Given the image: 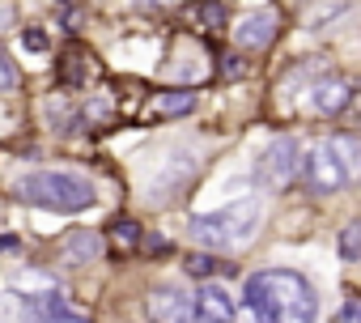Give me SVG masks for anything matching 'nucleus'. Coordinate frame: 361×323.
I'll use <instances>...</instances> for the list:
<instances>
[{
  "label": "nucleus",
  "mask_w": 361,
  "mask_h": 323,
  "mask_svg": "<svg viewBox=\"0 0 361 323\" xmlns=\"http://www.w3.org/2000/svg\"><path fill=\"white\" fill-rule=\"evenodd\" d=\"M243 298L259 323H314L319 319V298L302 272L264 268V272L247 276Z\"/></svg>",
  "instance_id": "f257e3e1"
},
{
  "label": "nucleus",
  "mask_w": 361,
  "mask_h": 323,
  "mask_svg": "<svg viewBox=\"0 0 361 323\" xmlns=\"http://www.w3.org/2000/svg\"><path fill=\"white\" fill-rule=\"evenodd\" d=\"M13 196L22 205H35V209L81 213L94 205V183L77 171H35V175H22L13 183Z\"/></svg>",
  "instance_id": "f03ea898"
},
{
  "label": "nucleus",
  "mask_w": 361,
  "mask_h": 323,
  "mask_svg": "<svg viewBox=\"0 0 361 323\" xmlns=\"http://www.w3.org/2000/svg\"><path fill=\"white\" fill-rule=\"evenodd\" d=\"M259 226V200L247 196V200H234L230 209L221 213H209V217H192V238L209 251H230V247H243Z\"/></svg>",
  "instance_id": "7ed1b4c3"
},
{
  "label": "nucleus",
  "mask_w": 361,
  "mask_h": 323,
  "mask_svg": "<svg viewBox=\"0 0 361 323\" xmlns=\"http://www.w3.org/2000/svg\"><path fill=\"white\" fill-rule=\"evenodd\" d=\"M298 171H302V145H298L293 136H276V140L264 149L259 166H255V175H259L264 188H272V192L289 188V183L298 179Z\"/></svg>",
  "instance_id": "20e7f679"
},
{
  "label": "nucleus",
  "mask_w": 361,
  "mask_h": 323,
  "mask_svg": "<svg viewBox=\"0 0 361 323\" xmlns=\"http://www.w3.org/2000/svg\"><path fill=\"white\" fill-rule=\"evenodd\" d=\"M196 171H200V162H196L192 153H170V162L153 175V183H149L145 200H149V205H170V200H178V196L192 188Z\"/></svg>",
  "instance_id": "39448f33"
},
{
  "label": "nucleus",
  "mask_w": 361,
  "mask_h": 323,
  "mask_svg": "<svg viewBox=\"0 0 361 323\" xmlns=\"http://www.w3.org/2000/svg\"><path fill=\"white\" fill-rule=\"evenodd\" d=\"M209 73H213V64H209V51H204L196 39L178 35V39H174V47H170L166 77H170V81H183V90H188L192 81H204Z\"/></svg>",
  "instance_id": "423d86ee"
},
{
  "label": "nucleus",
  "mask_w": 361,
  "mask_h": 323,
  "mask_svg": "<svg viewBox=\"0 0 361 323\" xmlns=\"http://www.w3.org/2000/svg\"><path fill=\"white\" fill-rule=\"evenodd\" d=\"M276 35H281V9H255V13H247L238 26H234V43L243 47V51H268L272 43H276Z\"/></svg>",
  "instance_id": "0eeeda50"
},
{
  "label": "nucleus",
  "mask_w": 361,
  "mask_h": 323,
  "mask_svg": "<svg viewBox=\"0 0 361 323\" xmlns=\"http://www.w3.org/2000/svg\"><path fill=\"white\" fill-rule=\"evenodd\" d=\"M306 179H310V188H314L319 196H331V192H340L353 175L344 171V162L336 157V149H331V140H327V145H319V149L310 153V162H306Z\"/></svg>",
  "instance_id": "6e6552de"
},
{
  "label": "nucleus",
  "mask_w": 361,
  "mask_h": 323,
  "mask_svg": "<svg viewBox=\"0 0 361 323\" xmlns=\"http://www.w3.org/2000/svg\"><path fill=\"white\" fill-rule=\"evenodd\" d=\"M149 319L153 323H192L196 306H192V293H183L178 285H161L149 293Z\"/></svg>",
  "instance_id": "1a4fd4ad"
},
{
  "label": "nucleus",
  "mask_w": 361,
  "mask_h": 323,
  "mask_svg": "<svg viewBox=\"0 0 361 323\" xmlns=\"http://www.w3.org/2000/svg\"><path fill=\"white\" fill-rule=\"evenodd\" d=\"M56 251H60V264L81 268V264H94L102 255V238H98V230H73V234H64V243Z\"/></svg>",
  "instance_id": "9d476101"
},
{
  "label": "nucleus",
  "mask_w": 361,
  "mask_h": 323,
  "mask_svg": "<svg viewBox=\"0 0 361 323\" xmlns=\"http://www.w3.org/2000/svg\"><path fill=\"white\" fill-rule=\"evenodd\" d=\"M348 102H353V85H348V81L327 77V81H314V85H310V106H314L319 115H340Z\"/></svg>",
  "instance_id": "9b49d317"
},
{
  "label": "nucleus",
  "mask_w": 361,
  "mask_h": 323,
  "mask_svg": "<svg viewBox=\"0 0 361 323\" xmlns=\"http://www.w3.org/2000/svg\"><path fill=\"white\" fill-rule=\"evenodd\" d=\"M192 306H196V319L204 323H234V298L221 285H204Z\"/></svg>",
  "instance_id": "f8f14e48"
},
{
  "label": "nucleus",
  "mask_w": 361,
  "mask_h": 323,
  "mask_svg": "<svg viewBox=\"0 0 361 323\" xmlns=\"http://www.w3.org/2000/svg\"><path fill=\"white\" fill-rule=\"evenodd\" d=\"M188 111H196V94L192 90H161V94H153L149 98V115L153 119H174V115H188Z\"/></svg>",
  "instance_id": "ddd939ff"
},
{
  "label": "nucleus",
  "mask_w": 361,
  "mask_h": 323,
  "mask_svg": "<svg viewBox=\"0 0 361 323\" xmlns=\"http://www.w3.org/2000/svg\"><path fill=\"white\" fill-rule=\"evenodd\" d=\"M94 73H98L94 51H85V47H68L64 51V60H60V81L64 85H85Z\"/></svg>",
  "instance_id": "4468645a"
},
{
  "label": "nucleus",
  "mask_w": 361,
  "mask_h": 323,
  "mask_svg": "<svg viewBox=\"0 0 361 323\" xmlns=\"http://www.w3.org/2000/svg\"><path fill=\"white\" fill-rule=\"evenodd\" d=\"M348 9V0H306V26H323V22H331V18H340Z\"/></svg>",
  "instance_id": "2eb2a0df"
},
{
  "label": "nucleus",
  "mask_w": 361,
  "mask_h": 323,
  "mask_svg": "<svg viewBox=\"0 0 361 323\" xmlns=\"http://www.w3.org/2000/svg\"><path fill=\"white\" fill-rule=\"evenodd\" d=\"M111 243H115L119 251H132V247L140 243V226H136L132 217H119V221L111 226Z\"/></svg>",
  "instance_id": "dca6fc26"
},
{
  "label": "nucleus",
  "mask_w": 361,
  "mask_h": 323,
  "mask_svg": "<svg viewBox=\"0 0 361 323\" xmlns=\"http://www.w3.org/2000/svg\"><path fill=\"white\" fill-rule=\"evenodd\" d=\"M183 268H188V276H200V281H204V276H213L217 268H230V264H217L213 255H204V251H192Z\"/></svg>",
  "instance_id": "f3484780"
},
{
  "label": "nucleus",
  "mask_w": 361,
  "mask_h": 323,
  "mask_svg": "<svg viewBox=\"0 0 361 323\" xmlns=\"http://www.w3.org/2000/svg\"><path fill=\"white\" fill-rule=\"evenodd\" d=\"M18 85H22V68L9 56H0V94H13Z\"/></svg>",
  "instance_id": "a211bd4d"
},
{
  "label": "nucleus",
  "mask_w": 361,
  "mask_h": 323,
  "mask_svg": "<svg viewBox=\"0 0 361 323\" xmlns=\"http://www.w3.org/2000/svg\"><path fill=\"white\" fill-rule=\"evenodd\" d=\"M340 255H344V260H357V255H361V226H344V234H340Z\"/></svg>",
  "instance_id": "6ab92c4d"
},
{
  "label": "nucleus",
  "mask_w": 361,
  "mask_h": 323,
  "mask_svg": "<svg viewBox=\"0 0 361 323\" xmlns=\"http://www.w3.org/2000/svg\"><path fill=\"white\" fill-rule=\"evenodd\" d=\"M200 22H204V30H221L226 26V5H200Z\"/></svg>",
  "instance_id": "aec40b11"
},
{
  "label": "nucleus",
  "mask_w": 361,
  "mask_h": 323,
  "mask_svg": "<svg viewBox=\"0 0 361 323\" xmlns=\"http://www.w3.org/2000/svg\"><path fill=\"white\" fill-rule=\"evenodd\" d=\"M22 43H26L30 51H43V47H47V35H43V30H26V35H22Z\"/></svg>",
  "instance_id": "412c9836"
},
{
  "label": "nucleus",
  "mask_w": 361,
  "mask_h": 323,
  "mask_svg": "<svg viewBox=\"0 0 361 323\" xmlns=\"http://www.w3.org/2000/svg\"><path fill=\"white\" fill-rule=\"evenodd\" d=\"M136 5H140V9H149V13H153V9H170V5H174V0H136Z\"/></svg>",
  "instance_id": "4be33fe9"
},
{
  "label": "nucleus",
  "mask_w": 361,
  "mask_h": 323,
  "mask_svg": "<svg viewBox=\"0 0 361 323\" xmlns=\"http://www.w3.org/2000/svg\"><path fill=\"white\" fill-rule=\"evenodd\" d=\"M145 247H149L153 255H157V251H170V243H166V238H145Z\"/></svg>",
  "instance_id": "5701e85b"
},
{
  "label": "nucleus",
  "mask_w": 361,
  "mask_h": 323,
  "mask_svg": "<svg viewBox=\"0 0 361 323\" xmlns=\"http://www.w3.org/2000/svg\"><path fill=\"white\" fill-rule=\"evenodd\" d=\"M344 319H348V323L357 319V298H348V302H344Z\"/></svg>",
  "instance_id": "b1692460"
},
{
  "label": "nucleus",
  "mask_w": 361,
  "mask_h": 323,
  "mask_svg": "<svg viewBox=\"0 0 361 323\" xmlns=\"http://www.w3.org/2000/svg\"><path fill=\"white\" fill-rule=\"evenodd\" d=\"M200 323H204V319H200Z\"/></svg>",
  "instance_id": "393cba45"
}]
</instances>
